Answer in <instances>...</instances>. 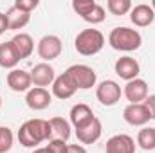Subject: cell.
<instances>
[{
	"label": "cell",
	"mask_w": 155,
	"mask_h": 153,
	"mask_svg": "<svg viewBox=\"0 0 155 153\" xmlns=\"http://www.w3.org/2000/svg\"><path fill=\"white\" fill-rule=\"evenodd\" d=\"M7 86L13 90V92H29L33 86V79H31V72L27 70H22V69H13L7 77Z\"/></svg>",
	"instance_id": "8fae6325"
},
{
	"label": "cell",
	"mask_w": 155,
	"mask_h": 153,
	"mask_svg": "<svg viewBox=\"0 0 155 153\" xmlns=\"http://www.w3.org/2000/svg\"><path fill=\"white\" fill-rule=\"evenodd\" d=\"M123 119L130 126H144L152 119V115L144 103H135V105H128L123 110Z\"/></svg>",
	"instance_id": "ba28073f"
},
{
	"label": "cell",
	"mask_w": 155,
	"mask_h": 153,
	"mask_svg": "<svg viewBox=\"0 0 155 153\" xmlns=\"http://www.w3.org/2000/svg\"><path fill=\"white\" fill-rule=\"evenodd\" d=\"M101 133H103V124H101V121L97 117L92 122H88L87 126L76 130V137L81 144H94L96 141H99Z\"/></svg>",
	"instance_id": "2e32d148"
},
{
	"label": "cell",
	"mask_w": 155,
	"mask_h": 153,
	"mask_svg": "<svg viewBox=\"0 0 155 153\" xmlns=\"http://www.w3.org/2000/svg\"><path fill=\"white\" fill-rule=\"evenodd\" d=\"M114 69H116L117 76L121 77V79H124L126 83L132 81V79H135V77L139 76V72H141L139 61L135 58H132V56H121L116 61V67Z\"/></svg>",
	"instance_id": "30bf717a"
},
{
	"label": "cell",
	"mask_w": 155,
	"mask_h": 153,
	"mask_svg": "<svg viewBox=\"0 0 155 153\" xmlns=\"http://www.w3.org/2000/svg\"><path fill=\"white\" fill-rule=\"evenodd\" d=\"M76 94V86L72 85V81L69 79V76L63 72L54 79L52 83V96L58 99H69Z\"/></svg>",
	"instance_id": "e0dca14e"
},
{
	"label": "cell",
	"mask_w": 155,
	"mask_h": 153,
	"mask_svg": "<svg viewBox=\"0 0 155 153\" xmlns=\"http://www.w3.org/2000/svg\"><path fill=\"white\" fill-rule=\"evenodd\" d=\"M67 153H88V151L81 144H69L67 146Z\"/></svg>",
	"instance_id": "4dcf8cb0"
},
{
	"label": "cell",
	"mask_w": 155,
	"mask_h": 153,
	"mask_svg": "<svg viewBox=\"0 0 155 153\" xmlns=\"http://www.w3.org/2000/svg\"><path fill=\"white\" fill-rule=\"evenodd\" d=\"M107 153H135V141L126 133H117L107 141Z\"/></svg>",
	"instance_id": "4fadbf2b"
},
{
	"label": "cell",
	"mask_w": 155,
	"mask_h": 153,
	"mask_svg": "<svg viewBox=\"0 0 155 153\" xmlns=\"http://www.w3.org/2000/svg\"><path fill=\"white\" fill-rule=\"evenodd\" d=\"M121 86L117 81H112V79H107V81H101L96 88V97L97 101L103 105V106H114L117 105V101L121 99Z\"/></svg>",
	"instance_id": "5b68a950"
},
{
	"label": "cell",
	"mask_w": 155,
	"mask_h": 153,
	"mask_svg": "<svg viewBox=\"0 0 155 153\" xmlns=\"http://www.w3.org/2000/svg\"><path fill=\"white\" fill-rule=\"evenodd\" d=\"M51 124L45 119H29L18 130V141L25 148H36L43 141H51Z\"/></svg>",
	"instance_id": "6da1fadb"
},
{
	"label": "cell",
	"mask_w": 155,
	"mask_h": 153,
	"mask_svg": "<svg viewBox=\"0 0 155 153\" xmlns=\"http://www.w3.org/2000/svg\"><path fill=\"white\" fill-rule=\"evenodd\" d=\"M108 43L112 49L121 52H132L137 50L143 43V36L139 31L130 27H114L108 34Z\"/></svg>",
	"instance_id": "7a4b0ae2"
},
{
	"label": "cell",
	"mask_w": 155,
	"mask_h": 153,
	"mask_svg": "<svg viewBox=\"0 0 155 153\" xmlns=\"http://www.w3.org/2000/svg\"><path fill=\"white\" fill-rule=\"evenodd\" d=\"M38 4H40L38 0H16L13 5H15V7H18L20 11H24V13H29V15H31V13L38 7Z\"/></svg>",
	"instance_id": "4316f807"
},
{
	"label": "cell",
	"mask_w": 155,
	"mask_h": 153,
	"mask_svg": "<svg viewBox=\"0 0 155 153\" xmlns=\"http://www.w3.org/2000/svg\"><path fill=\"white\" fill-rule=\"evenodd\" d=\"M0 108H2V97H0Z\"/></svg>",
	"instance_id": "836d02e7"
},
{
	"label": "cell",
	"mask_w": 155,
	"mask_h": 153,
	"mask_svg": "<svg viewBox=\"0 0 155 153\" xmlns=\"http://www.w3.org/2000/svg\"><path fill=\"white\" fill-rule=\"evenodd\" d=\"M5 31H9V24H7V16H5V13H0V36L5 33Z\"/></svg>",
	"instance_id": "f546056e"
},
{
	"label": "cell",
	"mask_w": 155,
	"mask_h": 153,
	"mask_svg": "<svg viewBox=\"0 0 155 153\" xmlns=\"http://www.w3.org/2000/svg\"><path fill=\"white\" fill-rule=\"evenodd\" d=\"M31 79H33V85L35 86H40V88H45L49 85L54 83L56 79V70L52 65L49 63H38L33 67L31 70Z\"/></svg>",
	"instance_id": "7c38bea8"
},
{
	"label": "cell",
	"mask_w": 155,
	"mask_h": 153,
	"mask_svg": "<svg viewBox=\"0 0 155 153\" xmlns=\"http://www.w3.org/2000/svg\"><path fill=\"white\" fill-rule=\"evenodd\" d=\"M123 94L124 97L130 101V105H135V103H144V99L150 96L148 94V83L141 77H135L132 81H128L123 88Z\"/></svg>",
	"instance_id": "52a82bcc"
},
{
	"label": "cell",
	"mask_w": 155,
	"mask_h": 153,
	"mask_svg": "<svg viewBox=\"0 0 155 153\" xmlns=\"http://www.w3.org/2000/svg\"><path fill=\"white\" fill-rule=\"evenodd\" d=\"M132 7H134V5H132L130 0H108V2H107V9H108L112 15H116V16H123V15L130 13Z\"/></svg>",
	"instance_id": "603a6c76"
},
{
	"label": "cell",
	"mask_w": 155,
	"mask_h": 153,
	"mask_svg": "<svg viewBox=\"0 0 155 153\" xmlns=\"http://www.w3.org/2000/svg\"><path fill=\"white\" fill-rule=\"evenodd\" d=\"M69 115H71V124H72L76 130L87 126L88 122H92V121L96 119L92 108H90L88 105H85V103H78V105H74V106L71 108V114Z\"/></svg>",
	"instance_id": "9a60e30c"
},
{
	"label": "cell",
	"mask_w": 155,
	"mask_h": 153,
	"mask_svg": "<svg viewBox=\"0 0 155 153\" xmlns=\"http://www.w3.org/2000/svg\"><path fill=\"white\" fill-rule=\"evenodd\" d=\"M105 18H107V11H105V7L103 5H99V4H96V7L83 18L85 22H88V24H92V25H96V24H101V22H105Z\"/></svg>",
	"instance_id": "d4e9b609"
},
{
	"label": "cell",
	"mask_w": 155,
	"mask_h": 153,
	"mask_svg": "<svg viewBox=\"0 0 155 153\" xmlns=\"http://www.w3.org/2000/svg\"><path fill=\"white\" fill-rule=\"evenodd\" d=\"M36 50H38V56L43 60V63L45 61H52V60H56L61 54L63 43H61V40L58 38L56 34H45L38 41Z\"/></svg>",
	"instance_id": "8992f818"
},
{
	"label": "cell",
	"mask_w": 155,
	"mask_h": 153,
	"mask_svg": "<svg viewBox=\"0 0 155 153\" xmlns=\"http://www.w3.org/2000/svg\"><path fill=\"white\" fill-rule=\"evenodd\" d=\"M49 124H51V132H52V139H58V141H69L71 137V122L65 121L63 117H52L49 119Z\"/></svg>",
	"instance_id": "44dd1931"
},
{
	"label": "cell",
	"mask_w": 155,
	"mask_h": 153,
	"mask_svg": "<svg viewBox=\"0 0 155 153\" xmlns=\"http://www.w3.org/2000/svg\"><path fill=\"white\" fill-rule=\"evenodd\" d=\"M67 142L65 141H58V139H51L49 141V144L45 146L49 153H67Z\"/></svg>",
	"instance_id": "83f0119b"
},
{
	"label": "cell",
	"mask_w": 155,
	"mask_h": 153,
	"mask_svg": "<svg viewBox=\"0 0 155 153\" xmlns=\"http://www.w3.org/2000/svg\"><path fill=\"white\" fill-rule=\"evenodd\" d=\"M33 153H49V150H47V148H35Z\"/></svg>",
	"instance_id": "1f68e13d"
},
{
	"label": "cell",
	"mask_w": 155,
	"mask_h": 153,
	"mask_svg": "<svg viewBox=\"0 0 155 153\" xmlns=\"http://www.w3.org/2000/svg\"><path fill=\"white\" fill-rule=\"evenodd\" d=\"M137 144L141 150H155V128H143L137 133Z\"/></svg>",
	"instance_id": "7402d4cb"
},
{
	"label": "cell",
	"mask_w": 155,
	"mask_h": 153,
	"mask_svg": "<svg viewBox=\"0 0 155 153\" xmlns=\"http://www.w3.org/2000/svg\"><path fill=\"white\" fill-rule=\"evenodd\" d=\"M11 43H13V47L16 49L20 60L29 58V56L33 54V50H35V40L31 38V34H27V33H18V34H15L13 40H11Z\"/></svg>",
	"instance_id": "ac0fdd59"
},
{
	"label": "cell",
	"mask_w": 155,
	"mask_h": 153,
	"mask_svg": "<svg viewBox=\"0 0 155 153\" xmlns=\"http://www.w3.org/2000/svg\"><path fill=\"white\" fill-rule=\"evenodd\" d=\"M130 20L135 27H148L155 20V11L148 4H137L130 11Z\"/></svg>",
	"instance_id": "5bb4252c"
},
{
	"label": "cell",
	"mask_w": 155,
	"mask_h": 153,
	"mask_svg": "<svg viewBox=\"0 0 155 153\" xmlns=\"http://www.w3.org/2000/svg\"><path fill=\"white\" fill-rule=\"evenodd\" d=\"M18 63H20V56H18L16 49L13 47L11 40L0 43V67H2V69H11V70H13Z\"/></svg>",
	"instance_id": "d6986e66"
},
{
	"label": "cell",
	"mask_w": 155,
	"mask_h": 153,
	"mask_svg": "<svg viewBox=\"0 0 155 153\" xmlns=\"http://www.w3.org/2000/svg\"><path fill=\"white\" fill-rule=\"evenodd\" d=\"M13 142H15V137H13V132L11 128L7 126H0V153H7L13 148Z\"/></svg>",
	"instance_id": "cb8c5ba5"
},
{
	"label": "cell",
	"mask_w": 155,
	"mask_h": 153,
	"mask_svg": "<svg viewBox=\"0 0 155 153\" xmlns=\"http://www.w3.org/2000/svg\"><path fill=\"white\" fill-rule=\"evenodd\" d=\"M96 4H97V2H94V0H74V2H72V9L76 11L81 18H85V16L96 7Z\"/></svg>",
	"instance_id": "484cf974"
},
{
	"label": "cell",
	"mask_w": 155,
	"mask_h": 153,
	"mask_svg": "<svg viewBox=\"0 0 155 153\" xmlns=\"http://www.w3.org/2000/svg\"><path fill=\"white\" fill-rule=\"evenodd\" d=\"M74 47L81 56H94L105 47V36L97 29H83L81 33H78Z\"/></svg>",
	"instance_id": "3957f363"
},
{
	"label": "cell",
	"mask_w": 155,
	"mask_h": 153,
	"mask_svg": "<svg viewBox=\"0 0 155 153\" xmlns=\"http://www.w3.org/2000/svg\"><path fill=\"white\" fill-rule=\"evenodd\" d=\"M144 105H146V108L150 110V115H152V119H155V94L148 96V97L144 99Z\"/></svg>",
	"instance_id": "f1b7e54d"
},
{
	"label": "cell",
	"mask_w": 155,
	"mask_h": 153,
	"mask_svg": "<svg viewBox=\"0 0 155 153\" xmlns=\"http://www.w3.org/2000/svg\"><path fill=\"white\" fill-rule=\"evenodd\" d=\"M25 103L31 110H45L51 106L52 103V94L47 88H40V86H33L27 94H25Z\"/></svg>",
	"instance_id": "9c48e42d"
},
{
	"label": "cell",
	"mask_w": 155,
	"mask_h": 153,
	"mask_svg": "<svg viewBox=\"0 0 155 153\" xmlns=\"http://www.w3.org/2000/svg\"><path fill=\"white\" fill-rule=\"evenodd\" d=\"M65 74L69 76V79L72 81V85L76 86V90H88L92 86H96V70L88 65H83V63H76V65H71Z\"/></svg>",
	"instance_id": "277c9868"
},
{
	"label": "cell",
	"mask_w": 155,
	"mask_h": 153,
	"mask_svg": "<svg viewBox=\"0 0 155 153\" xmlns=\"http://www.w3.org/2000/svg\"><path fill=\"white\" fill-rule=\"evenodd\" d=\"M150 5H152V9L155 11V0H152V4H150Z\"/></svg>",
	"instance_id": "d6a6232c"
},
{
	"label": "cell",
	"mask_w": 155,
	"mask_h": 153,
	"mask_svg": "<svg viewBox=\"0 0 155 153\" xmlns=\"http://www.w3.org/2000/svg\"><path fill=\"white\" fill-rule=\"evenodd\" d=\"M5 16H7V24H9V31H18V29H24L29 20H31V15L29 13H24L20 11L18 7L11 5L7 11H5Z\"/></svg>",
	"instance_id": "ffe728a7"
}]
</instances>
